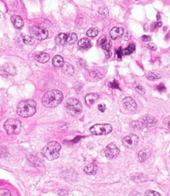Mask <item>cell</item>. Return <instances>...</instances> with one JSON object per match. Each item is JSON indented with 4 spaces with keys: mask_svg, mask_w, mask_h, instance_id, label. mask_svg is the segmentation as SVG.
Masks as SVG:
<instances>
[{
    "mask_svg": "<svg viewBox=\"0 0 170 196\" xmlns=\"http://www.w3.org/2000/svg\"><path fill=\"white\" fill-rule=\"evenodd\" d=\"M63 93L59 90H50L47 91L42 99V103L45 107L54 108L59 105L63 100Z\"/></svg>",
    "mask_w": 170,
    "mask_h": 196,
    "instance_id": "cell-1",
    "label": "cell"
},
{
    "mask_svg": "<svg viewBox=\"0 0 170 196\" xmlns=\"http://www.w3.org/2000/svg\"><path fill=\"white\" fill-rule=\"evenodd\" d=\"M36 112V103L33 100L21 101L19 103L17 108V112L23 118L30 117Z\"/></svg>",
    "mask_w": 170,
    "mask_h": 196,
    "instance_id": "cell-2",
    "label": "cell"
},
{
    "mask_svg": "<svg viewBox=\"0 0 170 196\" xmlns=\"http://www.w3.org/2000/svg\"><path fill=\"white\" fill-rule=\"evenodd\" d=\"M61 147L59 143L52 141L47 144L42 150V155L49 161H53L60 157Z\"/></svg>",
    "mask_w": 170,
    "mask_h": 196,
    "instance_id": "cell-3",
    "label": "cell"
},
{
    "mask_svg": "<svg viewBox=\"0 0 170 196\" xmlns=\"http://www.w3.org/2000/svg\"><path fill=\"white\" fill-rule=\"evenodd\" d=\"M4 129L9 135H17L21 132L22 126L20 120L8 119L4 123Z\"/></svg>",
    "mask_w": 170,
    "mask_h": 196,
    "instance_id": "cell-4",
    "label": "cell"
},
{
    "mask_svg": "<svg viewBox=\"0 0 170 196\" xmlns=\"http://www.w3.org/2000/svg\"><path fill=\"white\" fill-rule=\"evenodd\" d=\"M67 111L71 116H76L81 113L83 107L79 100L75 98H71L66 102Z\"/></svg>",
    "mask_w": 170,
    "mask_h": 196,
    "instance_id": "cell-5",
    "label": "cell"
},
{
    "mask_svg": "<svg viewBox=\"0 0 170 196\" xmlns=\"http://www.w3.org/2000/svg\"><path fill=\"white\" fill-rule=\"evenodd\" d=\"M89 131L93 135H105L112 131V127L110 124H96L89 129Z\"/></svg>",
    "mask_w": 170,
    "mask_h": 196,
    "instance_id": "cell-6",
    "label": "cell"
},
{
    "mask_svg": "<svg viewBox=\"0 0 170 196\" xmlns=\"http://www.w3.org/2000/svg\"><path fill=\"white\" fill-rule=\"evenodd\" d=\"M120 151L118 147L114 143H110L107 145L104 149V155L106 157L110 159L116 158L119 155Z\"/></svg>",
    "mask_w": 170,
    "mask_h": 196,
    "instance_id": "cell-7",
    "label": "cell"
},
{
    "mask_svg": "<svg viewBox=\"0 0 170 196\" xmlns=\"http://www.w3.org/2000/svg\"><path fill=\"white\" fill-rule=\"evenodd\" d=\"M138 137L136 135H134V134H131V135L126 136L122 139L123 145L125 147L129 149H133L136 147L137 145V143H138Z\"/></svg>",
    "mask_w": 170,
    "mask_h": 196,
    "instance_id": "cell-8",
    "label": "cell"
},
{
    "mask_svg": "<svg viewBox=\"0 0 170 196\" xmlns=\"http://www.w3.org/2000/svg\"><path fill=\"white\" fill-rule=\"evenodd\" d=\"M34 38L37 39L38 40L42 41L46 39L48 36V32L46 29L43 28H35L32 31Z\"/></svg>",
    "mask_w": 170,
    "mask_h": 196,
    "instance_id": "cell-9",
    "label": "cell"
},
{
    "mask_svg": "<svg viewBox=\"0 0 170 196\" xmlns=\"http://www.w3.org/2000/svg\"><path fill=\"white\" fill-rule=\"evenodd\" d=\"M122 104L124 107L127 111H134L137 109V103L133 98L130 96H127L122 101Z\"/></svg>",
    "mask_w": 170,
    "mask_h": 196,
    "instance_id": "cell-10",
    "label": "cell"
},
{
    "mask_svg": "<svg viewBox=\"0 0 170 196\" xmlns=\"http://www.w3.org/2000/svg\"><path fill=\"white\" fill-rule=\"evenodd\" d=\"M141 122L142 123L143 126H145V127H147V128H151L156 125L157 123V120L155 117H151V116L146 115V116H144V117L142 118V120L141 121Z\"/></svg>",
    "mask_w": 170,
    "mask_h": 196,
    "instance_id": "cell-11",
    "label": "cell"
},
{
    "mask_svg": "<svg viewBox=\"0 0 170 196\" xmlns=\"http://www.w3.org/2000/svg\"><path fill=\"white\" fill-rule=\"evenodd\" d=\"M99 45L102 47V48L103 50H104L105 51V54H106V56H110V48L111 46V42L109 40L107 37H105L103 38H102L101 40L99 42Z\"/></svg>",
    "mask_w": 170,
    "mask_h": 196,
    "instance_id": "cell-12",
    "label": "cell"
},
{
    "mask_svg": "<svg viewBox=\"0 0 170 196\" xmlns=\"http://www.w3.org/2000/svg\"><path fill=\"white\" fill-rule=\"evenodd\" d=\"M124 28L121 27H114L110 30V36L113 40H115L118 39V38L121 37V36L124 35Z\"/></svg>",
    "mask_w": 170,
    "mask_h": 196,
    "instance_id": "cell-13",
    "label": "cell"
},
{
    "mask_svg": "<svg viewBox=\"0 0 170 196\" xmlns=\"http://www.w3.org/2000/svg\"><path fill=\"white\" fill-rule=\"evenodd\" d=\"M56 42L57 45L65 46L69 44V34L61 33L57 36Z\"/></svg>",
    "mask_w": 170,
    "mask_h": 196,
    "instance_id": "cell-14",
    "label": "cell"
},
{
    "mask_svg": "<svg viewBox=\"0 0 170 196\" xmlns=\"http://www.w3.org/2000/svg\"><path fill=\"white\" fill-rule=\"evenodd\" d=\"M34 58L36 61L40 63H45L49 60V55L48 54L43 52H39L35 54Z\"/></svg>",
    "mask_w": 170,
    "mask_h": 196,
    "instance_id": "cell-15",
    "label": "cell"
},
{
    "mask_svg": "<svg viewBox=\"0 0 170 196\" xmlns=\"http://www.w3.org/2000/svg\"><path fill=\"white\" fill-rule=\"evenodd\" d=\"M11 20H12L14 26H15L17 29L23 28L24 26V22L21 17L17 15H13L11 17Z\"/></svg>",
    "mask_w": 170,
    "mask_h": 196,
    "instance_id": "cell-16",
    "label": "cell"
},
{
    "mask_svg": "<svg viewBox=\"0 0 170 196\" xmlns=\"http://www.w3.org/2000/svg\"><path fill=\"white\" fill-rule=\"evenodd\" d=\"M2 72L5 75H15L16 68L12 64H6L2 67Z\"/></svg>",
    "mask_w": 170,
    "mask_h": 196,
    "instance_id": "cell-17",
    "label": "cell"
},
{
    "mask_svg": "<svg viewBox=\"0 0 170 196\" xmlns=\"http://www.w3.org/2000/svg\"><path fill=\"white\" fill-rule=\"evenodd\" d=\"M99 99V95L95 93H90L86 95L85 98V100L86 104L88 106H92V105L96 102V101Z\"/></svg>",
    "mask_w": 170,
    "mask_h": 196,
    "instance_id": "cell-18",
    "label": "cell"
},
{
    "mask_svg": "<svg viewBox=\"0 0 170 196\" xmlns=\"http://www.w3.org/2000/svg\"><path fill=\"white\" fill-rule=\"evenodd\" d=\"M151 155V152L149 149H143L142 151H140L138 153V159L140 162H144L146 160L150 157Z\"/></svg>",
    "mask_w": 170,
    "mask_h": 196,
    "instance_id": "cell-19",
    "label": "cell"
},
{
    "mask_svg": "<svg viewBox=\"0 0 170 196\" xmlns=\"http://www.w3.org/2000/svg\"><path fill=\"white\" fill-rule=\"evenodd\" d=\"M78 46L82 50H86L92 46V42L88 38H84L78 42Z\"/></svg>",
    "mask_w": 170,
    "mask_h": 196,
    "instance_id": "cell-20",
    "label": "cell"
},
{
    "mask_svg": "<svg viewBox=\"0 0 170 196\" xmlns=\"http://www.w3.org/2000/svg\"><path fill=\"white\" fill-rule=\"evenodd\" d=\"M97 169H98L97 165L94 164V163H92V164H89V165H87L84 171L85 173L88 174V175H95Z\"/></svg>",
    "mask_w": 170,
    "mask_h": 196,
    "instance_id": "cell-21",
    "label": "cell"
},
{
    "mask_svg": "<svg viewBox=\"0 0 170 196\" xmlns=\"http://www.w3.org/2000/svg\"><path fill=\"white\" fill-rule=\"evenodd\" d=\"M62 71L66 75H71L74 72V70L73 66L67 63H63L62 66Z\"/></svg>",
    "mask_w": 170,
    "mask_h": 196,
    "instance_id": "cell-22",
    "label": "cell"
},
{
    "mask_svg": "<svg viewBox=\"0 0 170 196\" xmlns=\"http://www.w3.org/2000/svg\"><path fill=\"white\" fill-rule=\"evenodd\" d=\"M52 64L55 67L61 66L63 64V58L62 56L60 55H56L53 57L52 60Z\"/></svg>",
    "mask_w": 170,
    "mask_h": 196,
    "instance_id": "cell-23",
    "label": "cell"
},
{
    "mask_svg": "<svg viewBox=\"0 0 170 196\" xmlns=\"http://www.w3.org/2000/svg\"><path fill=\"white\" fill-rule=\"evenodd\" d=\"M161 78V75L159 73H154V72H149L147 74V78L151 81H157Z\"/></svg>",
    "mask_w": 170,
    "mask_h": 196,
    "instance_id": "cell-24",
    "label": "cell"
},
{
    "mask_svg": "<svg viewBox=\"0 0 170 196\" xmlns=\"http://www.w3.org/2000/svg\"><path fill=\"white\" fill-rule=\"evenodd\" d=\"M136 50V46L134 44H130L128 48L122 50V55H129L131 54Z\"/></svg>",
    "mask_w": 170,
    "mask_h": 196,
    "instance_id": "cell-25",
    "label": "cell"
},
{
    "mask_svg": "<svg viewBox=\"0 0 170 196\" xmlns=\"http://www.w3.org/2000/svg\"><path fill=\"white\" fill-rule=\"evenodd\" d=\"M22 40L24 43H26L27 45H33L34 43V40L33 38L30 36H22Z\"/></svg>",
    "mask_w": 170,
    "mask_h": 196,
    "instance_id": "cell-26",
    "label": "cell"
},
{
    "mask_svg": "<svg viewBox=\"0 0 170 196\" xmlns=\"http://www.w3.org/2000/svg\"><path fill=\"white\" fill-rule=\"evenodd\" d=\"M87 35H88L90 38L96 37L98 34V30L96 28H89V30L87 31Z\"/></svg>",
    "mask_w": 170,
    "mask_h": 196,
    "instance_id": "cell-27",
    "label": "cell"
},
{
    "mask_svg": "<svg viewBox=\"0 0 170 196\" xmlns=\"http://www.w3.org/2000/svg\"><path fill=\"white\" fill-rule=\"evenodd\" d=\"M135 85H136V86H135L136 91L139 94H140V95H143V94H145V93H146V90H145L144 87L142 86V85H140L139 83H137V84H136L135 83Z\"/></svg>",
    "mask_w": 170,
    "mask_h": 196,
    "instance_id": "cell-28",
    "label": "cell"
},
{
    "mask_svg": "<svg viewBox=\"0 0 170 196\" xmlns=\"http://www.w3.org/2000/svg\"><path fill=\"white\" fill-rule=\"evenodd\" d=\"M78 40V36L75 33L69 34V44H72Z\"/></svg>",
    "mask_w": 170,
    "mask_h": 196,
    "instance_id": "cell-29",
    "label": "cell"
},
{
    "mask_svg": "<svg viewBox=\"0 0 170 196\" xmlns=\"http://www.w3.org/2000/svg\"><path fill=\"white\" fill-rule=\"evenodd\" d=\"M132 127L135 129H140L142 128L143 125L141 121H133L131 123Z\"/></svg>",
    "mask_w": 170,
    "mask_h": 196,
    "instance_id": "cell-30",
    "label": "cell"
},
{
    "mask_svg": "<svg viewBox=\"0 0 170 196\" xmlns=\"http://www.w3.org/2000/svg\"><path fill=\"white\" fill-rule=\"evenodd\" d=\"M90 77L92 78H94V81H97V80H99L102 78V75H100L99 72L93 71L92 73H90Z\"/></svg>",
    "mask_w": 170,
    "mask_h": 196,
    "instance_id": "cell-31",
    "label": "cell"
},
{
    "mask_svg": "<svg viewBox=\"0 0 170 196\" xmlns=\"http://www.w3.org/2000/svg\"><path fill=\"white\" fill-rule=\"evenodd\" d=\"M146 196H161V195L157 191L150 190L146 192Z\"/></svg>",
    "mask_w": 170,
    "mask_h": 196,
    "instance_id": "cell-32",
    "label": "cell"
},
{
    "mask_svg": "<svg viewBox=\"0 0 170 196\" xmlns=\"http://www.w3.org/2000/svg\"><path fill=\"white\" fill-rule=\"evenodd\" d=\"M162 25V22H154L152 24H151V30H155V29H156L157 28H159V27H161Z\"/></svg>",
    "mask_w": 170,
    "mask_h": 196,
    "instance_id": "cell-33",
    "label": "cell"
},
{
    "mask_svg": "<svg viewBox=\"0 0 170 196\" xmlns=\"http://www.w3.org/2000/svg\"><path fill=\"white\" fill-rule=\"evenodd\" d=\"M109 86L113 89H119V84L116 81H114L112 82L109 83Z\"/></svg>",
    "mask_w": 170,
    "mask_h": 196,
    "instance_id": "cell-34",
    "label": "cell"
},
{
    "mask_svg": "<svg viewBox=\"0 0 170 196\" xmlns=\"http://www.w3.org/2000/svg\"><path fill=\"white\" fill-rule=\"evenodd\" d=\"M0 196H11V194L8 190H0Z\"/></svg>",
    "mask_w": 170,
    "mask_h": 196,
    "instance_id": "cell-35",
    "label": "cell"
},
{
    "mask_svg": "<svg viewBox=\"0 0 170 196\" xmlns=\"http://www.w3.org/2000/svg\"><path fill=\"white\" fill-rule=\"evenodd\" d=\"M147 47L148 49H150L151 50H153V51H154V50H157V46H156V45L154 43H150L147 46Z\"/></svg>",
    "mask_w": 170,
    "mask_h": 196,
    "instance_id": "cell-36",
    "label": "cell"
},
{
    "mask_svg": "<svg viewBox=\"0 0 170 196\" xmlns=\"http://www.w3.org/2000/svg\"><path fill=\"white\" fill-rule=\"evenodd\" d=\"M142 40H143V42H150L151 40V38L149 36L144 35L142 37Z\"/></svg>",
    "mask_w": 170,
    "mask_h": 196,
    "instance_id": "cell-37",
    "label": "cell"
},
{
    "mask_svg": "<svg viewBox=\"0 0 170 196\" xmlns=\"http://www.w3.org/2000/svg\"><path fill=\"white\" fill-rule=\"evenodd\" d=\"M58 194H59V195H60L61 196H67L68 195L67 191L66 190H60L58 191Z\"/></svg>",
    "mask_w": 170,
    "mask_h": 196,
    "instance_id": "cell-38",
    "label": "cell"
},
{
    "mask_svg": "<svg viewBox=\"0 0 170 196\" xmlns=\"http://www.w3.org/2000/svg\"><path fill=\"white\" fill-rule=\"evenodd\" d=\"M97 108H98V110L102 112H103L106 111V106H105L104 104H99L98 106H97Z\"/></svg>",
    "mask_w": 170,
    "mask_h": 196,
    "instance_id": "cell-39",
    "label": "cell"
},
{
    "mask_svg": "<svg viewBox=\"0 0 170 196\" xmlns=\"http://www.w3.org/2000/svg\"><path fill=\"white\" fill-rule=\"evenodd\" d=\"M164 123L168 126V127L170 129V116L167 118H165L164 120Z\"/></svg>",
    "mask_w": 170,
    "mask_h": 196,
    "instance_id": "cell-40",
    "label": "cell"
},
{
    "mask_svg": "<svg viewBox=\"0 0 170 196\" xmlns=\"http://www.w3.org/2000/svg\"><path fill=\"white\" fill-rule=\"evenodd\" d=\"M131 37H132L131 34L129 33V32H128L127 34H126V35H125V36L124 40H126V41H129V40L131 39Z\"/></svg>",
    "mask_w": 170,
    "mask_h": 196,
    "instance_id": "cell-41",
    "label": "cell"
},
{
    "mask_svg": "<svg viewBox=\"0 0 170 196\" xmlns=\"http://www.w3.org/2000/svg\"><path fill=\"white\" fill-rule=\"evenodd\" d=\"M117 54H118V57L119 58H121V54H122V50H121V48H119V50L117 51Z\"/></svg>",
    "mask_w": 170,
    "mask_h": 196,
    "instance_id": "cell-42",
    "label": "cell"
},
{
    "mask_svg": "<svg viewBox=\"0 0 170 196\" xmlns=\"http://www.w3.org/2000/svg\"><path fill=\"white\" fill-rule=\"evenodd\" d=\"M157 89H158L159 90H160V91H162V90H165V86H164V85H163V84H160V85H159V86H157Z\"/></svg>",
    "mask_w": 170,
    "mask_h": 196,
    "instance_id": "cell-43",
    "label": "cell"
},
{
    "mask_svg": "<svg viewBox=\"0 0 170 196\" xmlns=\"http://www.w3.org/2000/svg\"><path fill=\"white\" fill-rule=\"evenodd\" d=\"M2 111V107H1V105H0V111Z\"/></svg>",
    "mask_w": 170,
    "mask_h": 196,
    "instance_id": "cell-44",
    "label": "cell"
},
{
    "mask_svg": "<svg viewBox=\"0 0 170 196\" xmlns=\"http://www.w3.org/2000/svg\"><path fill=\"white\" fill-rule=\"evenodd\" d=\"M0 18H1V16H0Z\"/></svg>",
    "mask_w": 170,
    "mask_h": 196,
    "instance_id": "cell-45",
    "label": "cell"
},
{
    "mask_svg": "<svg viewBox=\"0 0 170 196\" xmlns=\"http://www.w3.org/2000/svg\"><path fill=\"white\" fill-rule=\"evenodd\" d=\"M169 153H170V151H169Z\"/></svg>",
    "mask_w": 170,
    "mask_h": 196,
    "instance_id": "cell-46",
    "label": "cell"
}]
</instances>
